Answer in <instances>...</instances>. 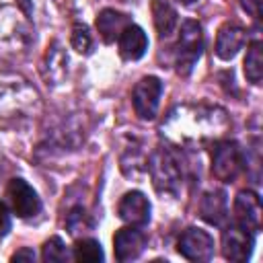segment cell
<instances>
[{"instance_id":"9c48e42d","label":"cell","mask_w":263,"mask_h":263,"mask_svg":"<svg viewBox=\"0 0 263 263\" xmlns=\"http://www.w3.org/2000/svg\"><path fill=\"white\" fill-rule=\"evenodd\" d=\"M261 216H263V210H261L259 195L251 189L238 191L234 197V218H236L238 226H242L251 232H257L261 226Z\"/></svg>"},{"instance_id":"d6986e66","label":"cell","mask_w":263,"mask_h":263,"mask_svg":"<svg viewBox=\"0 0 263 263\" xmlns=\"http://www.w3.org/2000/svg\"><path fill=\"white\" fill-rule=\"evenodd\" d=\"M72 47L78 53H90L92 49V37L84 25H74L72 29Z\"/></svg>"},{"instance_id":"e0dca14e","label":"cell","mask_w":263,"mask_h":263,"mask_svg":"<svg viewBox=\"0 0 263 263\" xmlns=\"http://www.w3.org/2000/svg\"><path fill=\"white\" fill-rule=\"evenodd\" d=\"M72 257L76 261H80V263H95V261H103L105 253H103V247H101L99 240H95V238H80L74 245V255Z\"/></svg>"},{"instance_id":"8fae6325","label":"cell","mask_w":263,"mask_h":263,"mask_svg":"<svg viewBox=\"0 0 263 263\" xmlns=\"http://www.w3.org/2000/svg\"><path fill=\"white\" fill-rule=\"evenodd\" d=\"M245 41H247L245 29L234 23H226L220 27L218 37H216V55L224 62H230L242 49Z\"/></svg>"},{"instance_id":"603a6c76","label":"cell","mask_w":263,"mask_h":263,"mask_svg":"<svg viewBox=\"0 0 263 263\" xmlns=\"http://www.w3.org/2000/svg\"><path fill=\"white\" fill-rule=\"evenodd\" d=\"M175 2H179V4H185V6H191V4H195V2H199V0H175Z\"/></svg>"},{"instance_id":"5b68a950","label":"cell","mask_w":263,"mask_h":263,"mask_svg":"<svg viewBox=\"0 0 263 263\" xmlns=\"http://www.w3.org/2000/svg\"><path fill=\"white\" fill-rule=\"evenodd\" d=\"M177 251L189 261H210L214 257V238L201 228H187L177 240Z\"/></svg>"},{"instance_id":"8992f818","label":"cell","mask_w":263,"mask_h":263,"mask_svg":"<svg viewBox=\"0 0 263 263\" xmlns=\"http://www.w3.org/2000/svg\"><path fill=\"white\" fill-rule=\"evenodd\" d=\"M6 197L18 218H31L41 212V199L37 191L25 179H10L6 187Z\"/></svg>"},{"instance_id":"44dd1931","label":"cell","mask_w":263,"mask_h":263,"mask_svg":"<svg viewBox=\"0 0 263 263\" xmlns=\"http://www.w3.org/2000/svg\"><path fill=\"white\" fill-rule=\"evenodd\" d=\"M240 6H242L253 18H259V14H261V0H240Z\"/></svg>"},{"instance_id":"ffe728a7","label":"cell","mask_w":263,"mask_h":263,"mask_svg":"<svg viewBox=\"0 0 263 263\" xmlns=\"http://www.w3.org/2000/svg\"><path fill=\"white\" fill-rule=\"evenodd\" d=\"M10 230V212L4 201H0V236H6Z\"/></svg>"},{"instance_id":"2e32d148","label":"cell","mask_w":263,"mask_h":263,"mask_svg":"<svg viewBox=\"0 0 263 263\" xmlns=\"http://www.w3.org/2000/svg\"><path fill=\"white\" fill-rule=\"evenodd\" d=\"M245 76L249 82L259 84L263 76V55H261V41H253L245 55Z\"/></svg>"},{"instance_id":"9a60e30c","label":"cell","mask_w":263,"mask_h":263,"mask_svg":"<svg viewBox=\"0 0 263 263\" xmlns=\"http://www.w3.org/2000/svg\"><path fill=\"white\" fill-rule=\"evenodd\" d=\"M152 21L160 37H168L177 27V10L168 0H152Z\"/></svg>"},{"instance_id":"52a82bcc","label":"cell","mask_w":263,"mask_h":263,"mask_svg":"<svg viewBox=\"0 0 263 263\" xmlns=\"http://www.w3.org/2000/svg\"><path fill=\"white\" fill-rule=\"evenodd\" d=\"M253 247H255L253 232L238 224L226 228L222 234V255L228 261H236V263L247 261L253 253Z\"/></svg>"},{"instance_id":"277c9868","label":"cell","mask_w":263,"mask_h":263,"mask_svg":"<svg viewBox=\"0 0 263 263\" xmlns=\"http://www.w3.org/2000/svg\"><path fill=\"white\" fill-rule=\"evenodd\" d=\"M160 97H162V82L156 76H146L142 78L132 92V103L136 113L142 119H154L158 113V105H160Z\"/></svg>"},{"instance_id":"30bf717a","label":"cell","mask_w":263,"mask_h":263,"mask_svg":"<svg viewBox=\"0 0 263 263\" xmlns=\"http://www.w3.org/2000/svg\"><path fill=\"white\" fill-rule=\"evenodd\" d=\"M117 214L129 226H146L150 220V201L142 191H127L117 205Z\"/></svg>"},{"instance_id":"5bb4252c","label":"cell","mask_w":263,"mask_h":263,"mask_svg":"<svg viewBox=\"0 0 263 263\" xmlns=\"http://www.w3.org/2000/svg\"><path fill=\"white\" fill-rule=\"evenodd\" d=\"M201 218L214 226H222L228 218V201H226V193L216 189V191H210L203 195L201 199Z\"/></svg>"},{"instance_id":"7402d4cb","label":"cell","mask_w":263,"mask_h":263,"mask_svg":"<svg viewBox=\"0 0 263 263\" xmlns=\"http://www.w3.org/2000/svg\"><path fill=\"white\" fill-rule=\"evenodd\" d=\"M10 261H12V263H16V261H35V251L29 249V247H23L21 251H16V253L10 257Z\"/></svg>"},{"instance_id":"7a4b0ae2","label":"cell","mask_w":263,"mask_h":263,"mask_svg":"<svg viewBox=\"0 0 263 263\" xmlns=\"http://www.w3.org/2000/svg\"><path fill=\"white\" fill-rule=\"evenodd\" d=\"M148 166H150V175H152L154 187L160 193L175 195L179 191L181 168H179V162L175 160V156L168 150H164V148L154 150L152 156H150V164Z\"/></svg>"},{"instance_id":"6da1fadb","label":"cell","mask_w":263,"mask_h":263,"mask_svg":"<svg viewBox=\"0 0 263 263\" xmlns=\"http://www.w3.org/2000/svg\"><path fill=\"white\" fill-rule=\"evenodd\" d=\"M203 51V31L195 21H183L179 41L175 45V66L181 76H187Z\"/></svg>"},{"instance_id":"7c38bea8","label":"cell","mask_w":263,"mask_h":263,"mask_svg":"<svg viewBox=\"0 0 263 263\" xmlns=\"http://www.w3.org/2000/svg\"><path fill=\"white\" fill-rule=\"evenodd\" d=\"M117 45H119V53H121L123 60L136 62V60H140V58L146 53V49H148V37H146V33H144L142 27L129 23V25L119 33Z\"/></svg>"},{"instance_id":"ba28073f","label":"cell","mask_w":263,"mask_h":263,"mask_svg":"<svg viewBox=\"0 0 263 263\" xmlns=\"http://www.w3.org/2000/svg\"><path fill=\"white\" fill-rule=\"evenodd\" d=\"M144 247H146V234L144 230H140V226L119 228L113 236V253H115V259L121 263L138 259Z\"/></svg>"},{"instance_id":"ac0fdd59","label":"cell","mask_w":263,"mask_h":263,"mask_svg":"<svg viewBox=\"0 0 263 263\" xmlns=\"http://www.w3.org/2000/svg\"><path fill=\"white\" fill-rule=\"evenodd\" d=\"M41 259L45 263H62L70 259V253L64 245V240L60 236H51L49 240H45L43 251H41Z\"/></svg>"},{"instance_id":"4fadbf2b","label":"cell","mask_w":263,"mask_h":263,"mask_svg":"<svg viewBox=\"0 0 263 263\" xmlns=\"http://www.w3.org/2000/svg\"><path fill=\"white\" fill-rule=\"evenodd\" d=\"M129 25V16L115 10V8H105L97 16V31L105 43L117 41L119 33Z\"/></svg>"},{"instance_id":"3957f363","label":"cell","mask_w":263,"mask_h":263,"mask_svg":"<svg viewBox=\"0 0 263 263\" xmlns=\"http://www.w3.org/2000/svg\"><path fill=\"white\" fill-rule=\"evenodd\" d=\"M242 152L238 148L236 142H220L214 146L212 152V173L216 179L230 183L238 177V173L242 171Z\"/></svg>"}]
</instances>
